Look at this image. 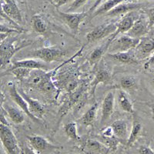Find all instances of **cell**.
<instances>
[{
  "label": "cell",
  "mask_w": 154,
  "mask_h": 154,
  "mask_svg": "<svg viewBox=\"0 0 154 154\" xmlns=\"http://www.w3.org/2000/svg\"><path fill=\"white\" fill-rule=\"evenodd\" d=\"M109 45H110V42L108 39V41L104 44L103 46H100V47H97L93 49L89 58V63L90 66L96 67V66L98 65L100 60H102V57L108 51V48Z\"/></svg>",
  "instance_id": "24"
},
{
  "label": "cell",
  "mask_w": 154,
  "mask_h": 154,
  "mask_svg": "<svg viewBox=\"0 0 154 154\" xmlns=\"http://www.w3.org/2000/svg\"><path fill=\"white\" fill-rule=\"evenodd\" d=\"M88 0H74L72 4L70 5L69 9H67V12H72L74 11L77 10L80 7H82V5H85L86 2H87Z\"/></svg>",
  "instance_id": "37"
},
{
  "label": "cell",
  "mask_w": 154,
  "mask_h": 154,
  "mask_svg": "<svg viewBox=\"0 0 154 154\" xmlns=\"http://www.w3.org/2000/svg\"><path fill=\"white\" fill-rule=\"evenodd\" d=\"M32 70V69H29L16 68L14 69L9 70V72L12 73V75H14L18 80L23 82L25 79L28 78Z\"/></svg>",
  "instance_id": "33"
},
{
  "label": "cell",
  "mask_w": 154,
  "mask_h": 154,
  "mask_svg": "<svg viewBox=\"0 0 154 154\" xmlns=\"http://www.w3.org/2000/svg\"><path fill=\"white\" fill-rule=\"evenodd\" d=\"M80 150L83 154H109L110 149L99 140L88 139L82 144Z\"/></svg>",
  "instance_id": "11"
},
{
  "label": "cell",
  "mask_w": 154,
  "mask_h": 154,
  "mask_svg": "<svg viewBox=\"0 0 154 154\" xmlns=\"http://www.w3.org/2000/svg\"><path fill=\"white\" fill-rule=\"evenodd\" d=\"M82 49H83V47L81 48L80 50L76 54L74 55L71 59L66 60L65 63H62L61 65L57 66L54 69L49 71V72H46V71L42 69H32L30 72L28 78L25 79L23 82L27 86L36 89L40 93L46 95L48 97H56V98H57V96H59V92L55 86L53 77L56 75L59 69L63 67V66H65L66 63H68L70 61H72L75 56H79L82 53Z\"/></svg>",
  "instance_id": "1"
},
{
  "label": "cell",
  "mask_w": 154,
  "mask_h": 154,
  "mask_svg": "<svg viewBox=\"0 0 154 154\" xmlns=\"http://www.w3.org/2000/svg\"><path fill=\"white\" fill-rule=\"evenodd\" d=\"M0 140L6 154H21L18 140L9 126L0 123Z\"/></svg>",
  "instance_id": "6"
},
{
  "label": "cell",
  "mask_w": 154,
  "mask_h": 154,
  "mask_svg": "<svg viewBox=\"0 0 154 154\" xmlns=\"http://www.w3.org/2000/svg\"><path fill=\"white\" fill-rule=\"evenodd\" d=\"M138 19L137 16H136V12H129L123 19H121L120 21L117 23V24H116V29L115 32L112 34V35L110 36V38H109V42H111L116 38L118 35L122 33H125L126 32H128L129 30L131 29V27L133 26V23L134 22Z\"/></svg>",
  "instance_id": "12"
},
{
  "label": "cell",
  "mask_w": 154,
  "mask_h": 154,
  "mask_svg": "<svg viewBox=\"0 0 154 154\" xmlns=\"http://www.w3.org/2000/svg\"><path fill=\"white\" fill-rule=\"evenodd\" d=\"M112 133L115 137L119 140L126 141L128 137L127 123L123 119H118L114 121L110 126Z\"/></svg>",
  "instance_id": "23"
},
{
  "label": "cell",
  "mask_w": 154,
  "mask_h": 154,
  "mask_svg": "<svg viewBox=\"0 0 154 154\" xmlns=\"http://www.w3.org/2000/svg\"><path fill=\"white\" fill-rule=\"evenodd\" d=\"M87 82L86 81H82L79 82V86L73 92L70 93H67V96L66 100L63 102L60 106L59 112H58L57 124L59 126L61 123L63 118L68 113L69 111L79 103H83L86 100V90H87Z\"/></svg>",
  "instance_id": "3"
},
{
  "label": "cell",
  "mask_w": 154,
  "mask_h": 154,
  "mask_svg": "<svg viewBox=\"0 0 154 154\" xmlns=\"http://www.w3.org/2000/svg\"><path fill=\"white\" fill-rule=\"evenodd\" d=\"M28 141L29 143V145L31 146V148L33 149L35 152L40 153L45 151L49 150V149H58L59 147L51 144L46 139L43 137L38 136V135H32L27 137Z\"/></svg>",
  "instance_id": "14"
},
{
  "label": "cell",
  "mask_w": 154,
  "mask_h": 154,
  "mask_svg": "<svg viewBox=\"0 0 154 154\" xmlns=\"http://www.w3.org/2000/svg\"><path fill=\"white\" fill-rule=\"evenodd\" d=\"M16 41H17V37L9 35L3 42L0 43V69L5 68L9 63H10L12 58L17 51L20 50L28 45L29 46V44H26L19 47H16L14 45Z\"/></svg>",
  "instance_id": "5"
},
{
  "label": "cell",
  "mask_w": 154,
  "mask_h": 154,
  "mask_svg": "<svg viewBox=\"0 0 154 154\" xmlns=\"http://www.w3.org/2000/svg\"><path fill=\"white\" fill-rule=\"evenodd\" d=\"M116 29V26L114 23H104L96 26V28L86 35L88 42H93L109 35H112Z\"/></svg>",
  "instance_id": "8"
},
{
  "label": "cell",
  "mask_w": 154,
  "mask_h": 154,
  "mask_svg": "<svg viewBox=\"0 0 154 154\" xmlns=\"http://www.w3.org/2000/svg\"><path fill=\"white\" fill-rule=\"evenodd\" d=\"M144 12L147 16V19H148V22H147L148 29L150 30L154 26V8L145 9Z\"/></svg>",
  "instance_id": "36"
},
{
  "label": "cell",
  "mask_w": 154,
  "mask_h": 154,
  "mask_svg": "<svg viewBox=\"0 0 154 154\" xmlns=\"http://www.w3.org/2000/svg\"><path fill=\"white\" fill-rule=\"evenodd\" d=\"M10 0H3V2H9Z\"/></svg>",
  "instance_id": "46"
},
{
  "label": "cell",
  "mask_w": 154,
  "mask_h": 154,
  "mask_svg": "<svg viewBox=\"0 0 154 154\" xmlns=\"http://www.w3.org/2000/svg\"><path fill=\"white\" fill-rule=\"evenodd\" d=\"M124 1H126V0H107L106 2L102 4L98 9H96L92 13L91 18L93 19V18L100 16V15L107 13L108 12L112 10L113 8H115L116 5H118L120 3H123Z\"/></svg>",
  "instance_id": "26"
},
{
  "label": "cell",
  "mask_w": 154,
  "mask_h": 154,
  "mask_svg": "<svg viewBox=\"0 0 154 154\" xmlns=\"http://www.w3.org/2000/svg\"><path fill=\"white\" fill-rule=\"evenodd\" d=\"M9 35H10V34L9 33H2V32H0V43L3 42L5 38H8Z\"/></svg>",
  "instance_id": "43"
},
{
  "label": "cell",
  "mask_w": 154,
  "mask_h": 154,
  "mask_svg": "<svg viewBox=\"0 0 154 154\" xmlns=\"http://www.w3.org/2000/svg\"><path fill=\"white\" fill-rule=\"evenodd\" d=\"M0 32H2V33H21L23 32L19 31V30L16 29L15 28H11V27L7 26L5 25L1 24L0 23Z\"/></svg>",
  "instance_id": "38"
},
{
  "label": "cell",
  "mask_w": 154,
  "mask_h": 154,
  "mask_svg": "<svg viewBox=\"0 0 154 154\" xmlns=\"http://www.w3.org/2000/svg\"><path fill=\"white\" fill-rule=\"evenodd\" d=\"M108 56L112 60L123 64L128 65H137L139 63V60H137L135 53L132 50L127 52H122V53H108Z\"/></svg>",
  "instance_id": "21"
},
{
  "label": "cell",
  "mask_w": 154,
  "mask_h": 154,
  "mask_svg": "<svg viewBox=\"0 0 154 154\" xmlns=\"http://www.w3.org/2000/svg\"><path fill=\"white\" fill-rule=\"evenodd\" d=\"M150 109H151V112H152V115L154 116V104H152V105H150Z\"/></svg>",
  "instance_id": "45"
},
{
  "label": "cell",
  "mask_w": 154,
  "mask_h": 154,
  "mask_svg": "<svg viewBox=\"0 0 154 154\" xmlns=\"http://www.w3.org/2000/svg\"><path fill=\"white\" fill-rule=\"evenodd\" d=\"M114 103H115V95L112 91H109L105 96L103 102L102 104V125H104L109 119H110L114 111Z\"/></svg>",
  "instance_id": "15"
},
{
  "label": "cell",
  "mask_w": 154,
  "mask_h": 154,
  "mask_svg": "<svg viewBox=\"0 0 154 154\" xmlns=\"http://www.w3.org/2000/svg\"><path fill=\"white\" fill-rule=\"evenodd\" d=\"M3 2H4L3 0H0V19H4V20H5V21H7L9 24L13 26V27H14L15 29H16L19 30V31H21V32L24 31V29H23L19 25H18L17 23H15L13 20H12V19H11L7 15L5 14L3 9H2V4H3Z\"/></svg>",
  "instance_id": "34"
},
{
  "label": "cell",
  "mask_w": 154,
  "mask_h": 154,
  "mask_svg": "<svg viewBox=\"0 0 154 154\" xmlns=\"http://www.w3.org/2000/svg\"><path fill=\"white\" fill-rule=\"evenodd\" d=\"M139 154H154V151L148 146L143 145L139 148Z\"/></svg>",
  "instance_id": "40"
},
{
  "label": "cell",
  "mask_w": 154,
  "mask_h": 154,
  "mask_svg": "<svg viewBox=\"0 0 154 154\" xmlns=\"http://www.w3.org/2000/svg\"><path fill=\"white\" fill-rule=\"evenodd\" d=\"M111 79V74L107 69L101 68L98 69L95 75L94 79L90 82V87H91V94L93 96L95 95L96 89L99 84L103 83V84H107Z\"/></svg>",
  "instance_id": "22"
},
{
  "label": "cell",
  "mask_w": 154,
  "mask_h": 154,
  "mask_svg": "<svg viewBox=\"0 0 154 154\" xmlns=\"http://www.w3.org/2000/svg\"><path fill=\"white\" fill-rule=\"evenodd\" d=\"M119 86L123 90L132 91L137 88L136 79L132 76H125L121 79L119 82Z\"/></svg>",
  "instance_id": "32"
},
{
  "label": "cell",
  "mask_w": 154,
  "mask_h": 154,
  "mask_svg": "<svg viewBox=\"0 0 154 154\" xmlns=\"http://www.w3.org/2000/svg\"><path fill=\"white\" fill-rule=\"evenodd\" d=\"M25 152H26V154H37L36 152H35L33 149L29 146L26 147V149H25Z\"/></svg>",
  "instance_id": "44"
},
{
  "label": "cell",
  "mask_w": 154,
  "mask_h": 154,
  "mask_svg": "<svg viewBox=\"0 0 154 154\" xmlns=\"http://www.w3.org/2000/svg\"><path fill=\"white\" fill-rule=\"evenodd\" d=\"M148 26L147 23L144 20L143 18L139 17L134 22L133 26L127 32V35L133 38H140L148 32Z\"/></svg>",
  "instance_id": "19"
},
{
  "label": "cell",
  "mask_w": 154,
  "mask_h": 154,
  "mask_svg": "<svg viewBox=\"0 0 154 154\" xmlns=\"http://www.w3.org/2000/svg\"><path fill=\"white\" fill-rule=\"evenodd\" d=\"M140 38H136L129 35H122L118 38H115L108 48L109 53H122L132 50L137 47Z\"/></svg>",
  "instance_id": "7"
},
{
  "label": "cell",
  "mask_w": 154,
  "mask_h": 154,
  "mask_svg": "<svg viewBox=\"0 0 154 154\" xmlns=\"http://www.w3.org/2000/svg\"><path fill=\"white\" fill-rule=\"evenodd\" d=\"M152 83H153V86H154V79H153V80H152Z\"/></svg>",
  "instance_id": "47"
},
{
  "label": "cell",
  "mask_w": 154,
  "mask_h": 154,
  "mask_svg": "<svg viewBox=\"0 0 154 154\" xmlns=\"http://www.w3.org/2000/svg\"><path fill=\"white\" fill-rule=\"evenodd\" d=\"M2 9L5 14L15 23H16L19 26L23 23V17H22L21 12L14 0H10L9 2H3Z\"/></svg>",
  "instance_id": "20"
},
{
  "label": "cell",
  "mask_w": 154,
  "mask_h": 154,
  "mask_svg": "<svg viewBox=\"0 0 154 154\" xmlns=\"http://www.w3.org/2000/svg\"><path fill=\"white\" fill-rule=\"evenodd\" d=\"M17 90L28 104L29 109L32 115H33L35 118L38 119H42L44 114L46 113V109L41 104V103L29 96L22 88H17Z\"/></svg>",
  "instance_id": "13"
},
{
  "label": "cell",
  "mask_w": 154,
  "mask_h": 154,
  "mask_svg": "<svg viewBox=\"0 0 154 154\" xmlns=\"http://www.w3.org/2000/svg\"><path fill=\"white\" fill-rule=\"evenodd\" d=\"M144 4L136 3V2H130V3H120L116 5L115 8L106 13L107 16L114 17V16H120L123 14H127L129 12L140 9L143 7Z\"/></svg>",
  "instance_id": "17"
},
{
  "label": "cell",
  "mask_w": 154,
  "mask_h": 154,
  "mask_svg": "<svg viewBox=\"0 0 154 154\" xmlns=\"http://www.w3.org/2000/svg\"><path fill=\"white\" fill-rule=\"evenodd\" d=\"M142 123H140V121L135 119L133 123V126H132L130 134L126 142V146L131 147L135 143V142L138 140L139 137L140 136V133L142 132Z\"/></svg>",
  "instance_id": "28"
},
{
  "label": "cell",
  "mask_w": 154,
  "mask_h": 154,
  "mask_svg": "<svg viewBox=\"0 0 154 154\" xmlns=\"http://www.w3.org/2000/svg\"><path fill=\"white\" fill-rule=\"evenodd\" d=\"M117 101L119 108L122 110L128 112V113L134 114L135 111L134 109H133V103L123 90H119V93H118Z\"/></svg>",
  "instance_id": "25"
},
{
  "label": "cell",
  "mask_w": 154,
  "mask_h": 154,
  "mask_svg": "<svg viewBox=\"0 0 154 154\" xmlns=\"http://www.w3.org/2000/svg\"><path fill=\"white\" fill-rule=\"evenodd\" d=\"M151 67H154V53L151 55L148 61L144 64V69H148Z\"/></svg>",
  "instance_id": "41"
},
{
  "label": "cell",
  "mask_w": 154,
  "mask_h": 154,
  "mask_svg": "<svg viewBox=\"0 0 154 154\" xmlns=\"http://www.w3.org/2000/svg\"></svg>",
  "instance_id": "48"
},
{
  "label": "cell",
  "mask_w": 154,
  "mask_h": 154,
  "mask_svg": "<svg viewBox=\"0 0 154 154\" xmlns=\"http://www.w3.org/2000/svg\"><path fill=\"white\" fill-rule=\"evenodd\" d=\"M103 0H96V2H95V3L93 5V6H92V7L90 8V9H89V12H88V15H89V14L91 15L92 13H93V12H94L95 10H96V8L98 7L99 5H100V3H101V2H103Z\"/></svg>",
  "instance_id": "42"
},
{
  "label": "cell",
  "mask_w": 154,
  "mask_h": 154,
  "mask_svg": "<svg viewBox=\"0 0 154 154\" xmlns=\"http://www.w3.org/2000/svg\"><path fill=\"white\" fill-rule=\"evenodd\" d=\"M49 1L53 6L58 9V8L61 7L63 5L67 4L68 2H71L72 0H49Z\"/></svg>",
  "instance_id": "39"
},
{
  "label": "cell",
  "mask_w": 154,
  "mask_h": 154,
  "mask_svg": "<svg viewBox=\"0 0 154 154\" xmlns=\"http://www.w3.org/2000/svg\"><path fill=\"white\" fill-rule=\"evenodd\" d=\"M4 100H5L4 96L0 92V123L5 125V126H9V123L6 119V116H5L7 114H6L5 109L4 108Z\"/></svg>",
  "instance_id": "35"
},
{
  "label": "cell",
  "mask_w": 154,
  "mask_h": 154,
  "mask_svg": "<svg viewBox=\"0 0 154 154\" xmlns=\"http://www.w3.org/2000/svg\"><path fill=\"white\" fill-rule=\"evenodd\" d=\"M79 70L75 66L68 67L59 73L56 72L53 80L59 93L60 91H65L66 93L73 92L79 84Z\"/></svg>",
  "instance_id": "2"
},
{
  "label": "cell",
  "mask_w": 154,
  "mask_h": 154,
  "mask_svg": "<svg viewBox=\"0 0 154 154\" xmlns=\"http://www.w3.org/2000/svg\"><path fill=\"white\" fill-rule=\"evenodd\" d=\"M135 56L137 59H144L154 51V38L142 37L137 46L135 48Z\"/></svg>",
  "instance_id": "16"
},
{
  "label": "cell",
  "mask_w": 154,
  "mask_h": 154,
  "mask_svg": "<svg viewBox=\"0 0 154 154\" xmlns=\"http://www.w3.org/2000/svg\"><path fill=\"white\" fill-rule=\"evenodd\" d=\"M47 65L42 61L36 60L35 59H28V60H19L12 63V66L9 70L16 68H25L29 69H47Z\"/></svg>",
  "instance_id": "18"
},
{
  "label": "cell",
  "mask_w": 154,
  "mask_h": 154,
  "mask_svg": "<svg viewBox=\"0 0 154 154\" xmlns=\"http://www.w3.org/2000/svg\"><path fill=\"white\" fill-rule=\"evenodd\" d=\"M64 131L66 135L70 139V140H74V141H79L80 137L77 133V126L76 123L74 122L67 123L64 127Z\"/></svg>",
  "instance_id": "31"
},
{
  "label": "cell",
  "mask_w": 154,
  "mask_h": 154,
  "mask_svg": "<svg viewBox=\"0 0 154 154\" xmlns=\"http://www.w3.org/2000/svg\"><path fill=\"white\" fill-rule=\"evenodd\" d=\"M6 114L15 124H21L25 121V116L21 109L12 106H4Z\"/></svg>",
  "instance_id": "27"
},
{
  "label": "cell",
  "mask_w": 154,
  "mask_h": 154,
  "mask_svg": "<svg viewBox=\"0 0 154 154\" xmlns=\"http://www.w3.org/2000/svg\"><path fill=\"white\" fill-rule=\"evenodd\" d=\"M66 55V52L58 46L42 47L32 51L29 56L34 59H38L44 63H49L52 62L61 61Z\"/></svg>",
  "instance_id": "4"
},
{
  "label": "cell",
  "mask_w": 154,
  "mask_h": 154,
  "mask_svg": "<svg viewBox=\"0 0 154 154\" xmlns=\"http://www.w3.org/2000/svg\"><path fill=\"white\" fill-rule=\"evenodd\" d=\"M97 109H98V103H96L82 115V117L79 119V122L86 126L93 124L96 118Z\"/></svg>",
  "instance_id": "29"
},
{
  "label": "cell",
  "mask_w": 154,
  "mask_h": 154,
  "mask_svg": "<svg viewBox=\"0 0 154 154\" xmlns=\"http://www.w3.org/2000/svg\"><path fill=\"white\" fill-rule=\"evenodd\" d=\"M9 94H10L11 98L13 100L15 103L17 104L19 106L20 109L24 112L25 114H26L29 116V119H31L32 120L35 122V123H38L39 125H42V123L41 119H38L37 118H35L33 115H32L31 112H29V106L27 103L26 102V100L23 98V96L19 94V93L17 90V87L15 84H12V86L9 87Z\"/></svg>",
  "instance_id": "10"
},
{
  "label": "cell",
  "mask_w": 154,
  "mask_h": 154,
  "mask_svg": "<svg viewBox=\"0 0 154 154\" xmlns=\"http://www.w3.org/2000/svg\"><path fill=\"white\" fill-rule=\"evenodd\" d=\"M57 12L60 19L66 23V25H67L69 28L74 31L78 30L79 25L88 16V12H63L60 10H58Z\"/></svg>",
  "instance_id": "9"
},
{
  "label": "cell",
  "mask_w": 154,
  "mask_h": 154,
  "mask_svg": "<svg viewBox=\"0 0 154 154\" xmlns=\"http://www.w3.org/2000/svg\"><path fill=\"white\" fill-rule=\"evenodd\" d=\"M32 26L35 32L40 34L46 33L48 30V25L43 18L39 15H35L32 18Z\"/></svg>",
  "instance_id": "30"
}]
</instances>
